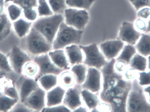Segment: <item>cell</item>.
<instances>
[{
  "instance_id": "1",
  "label": "cell",
  "mask_w": 150,
  "mask_h": 112,
  "mask_svg": "<svg viewBox=\"0 0 150 112\" xmlns=\"http://www.w3.org/2000/svg\"><path fill=\"white\" fill-rule=\"evenodd\" d=\"M21 45V48L28 54L35 56L52 50V45L33 26L29 33L22 38Z\"/></svg>"
},
{
  "instance_id": "2",
  "label": "cell",
  "mask_w": 150,
  "mask_h": 112,
  "mask_svg": "<svg viewBox=\"0 0 150 112\" xmlns=\"http://www.w3.org/2000/svg\"><path fill=\"white\" fill-rule=\"evenodd\" d=\"M63 22L64 17L62 14H54L39 18L33 23V27L52 45L60 26Z\"/></svg>"
},
{
  "instance_id": "3",
  "label": "cell",
  "mask_w": 150,
  "mask_h": 112,
  "mask_svg": "<svg viewBox=\"0 0 150 112\" xmlns=\"http://www.w3.org/2000/svg\"><path fill=\"white\" fill-rule=\"evenodd\" d=\"M83 30H77L62 23L52 44V50L64 49L72 45H78L81 41Z\"/></svg>"
},
{
  "instance_id": "4",
  "label": "cell",
  "mask_w": 150,
  "mask_h": 112,
  "mask_svg": "<svg viewBox=\"0 0 150 112\" xmlns=\"http://www.w3.org/2000/svg\"><path fill=\"white\" fill-rule=\"evenodd\" d=\"M79 46L84 55L83 63L86 66L100 70L106 64V59L97 44L94 43L89 45Z\"/></svg>"
},
{
  "instance_id": "5",
  "label": "cell",
  "mask_w": 150,
  "mask_h": 112,
  "mask_svg": "<svg viewBox=\"0 0 150 112\" xmlns=\"http://www.w3.org/2000/svg\"><path fill=\"white\" fill-rule=\"evenodd\" d=\"M64 21L67 25L77 30H83L89 20L87 10L70 8L64 11Z\"/></svg>"
},
{
  "instance_id": "6",
  "label": "cell",
  "mask_w": 150,
  "mask_h": 112,
  "mask_svg": "<svg viewBox=\"0 0 150 112\" xmlns=\"http://www.w3.org/2000/svg\"><path fill=\"white\" fill-rule=\"evenodd\" d=\"M7 56L11 69L18 74H22L23 67L26 62L33 60L27 52L16 45L12 47Z\"/></svg>"
},
{
  "instance_id": "7",
  "label": "cell",
  "mask_w": 150,
  "mask_h": 112,
  "mask_svg": "<svg viewBox=\"0 0 150 112\" xmlns=\"http://www.w3.org/2000/svg\"><path fill=\"white\" fill-rule=\"evenodd\" d=\"M138 86L130 91L127 102L128 112H147L150 111V106L147 99Z\"/></svg>"
},
{
  "instance_id": "8",
  "label": "cell",
  "mask_w": 150,
  "mask_h": 112,
  "mask_svg": "<svg viewBox=\"0 0 150 112\" xmlns=\"http://www.w3.org/2000/svg\"><path fill=\"white\" fill-rule=\"evenodd\" d=\"M33 61L38 64L39 69L38 74L34 78L37 82L42 76L50 74L59 76L64 71L53 62L47 53L35 56Z\"/></svg>"
},
{
  "instance_id": "9",
  "label": "cell",
  "mask_w": 150,
  "mask_h": 112,
  "mask_svg": "<svg viewBox=\"0 0 150 112\" xmlns=\"http://www.w3.org/2000/svg\"><path fill=\"white\" fill-rule=\"evenodd\" d=\"M19 98V101L23 103L25 99L40 85L33 78L22 75L16 81L15 84Z\"/></svg>"
},
{
  "instance_id": "10",
  "label": "cell",
  "mask_w": 150,
  "mask_h": 112,
  "mask_svg": "<svg viewBox=\"0 0 150 112\" xmlns=\"http://www.w3.org/2000/svg\"><path fill=\"white\" fill-rule=\"evenodd\" d=\"M99 69L89 67L85 81L80 85L81 89H85L94 93H99L102 86V74Z\"/></svg>"
},
{
  "instance_id": "11",
  "label": "cell",
  "mask_w": 150,
  "mask_h": 112,
  "mask_svg": "<svg viewBox=\"0 0 150 112\" xmlns=\"http://www.w3.org/2000/svg\"><path fill=\"white\" fill-rule=\"evenodd\" d=\"M46 91L40 86L25 99L23 103L33 111H42L46 107Z\"/></svg>"
},
{
  "instance_id": "12",
  "label": "cell",
  "mask_w": 150,
  "mask_h": 112,
  "mask_svg": "<svg viewBox=\"0 0 150 112\" xmlns=\"http://www.w3.org/2000/svg\"><path fill=\"white\" fill-rule=\"evenodd\" d=\"M142 33L136 29L134 23L124 22L120 29L118 39L127 44L134 45L141 38Z\"/></svg>"
},
{
  "instance_id": "13",
  "label": "cell",
  "mask_w": 150,
  "mask_h": 112,
  "mask_svg": "<svg viewBox=\"0 0 150 112\" xmlns=\"http://www.w3.org/2000/svg\"><path fill=\"white\" fill-rule=\"evenodd\" d=\"M125 45L120 40H108L100 44L99 46L101 52L106 60H111L118 57Z\"/></svg>"
},
{
  "instance_id": "14",
  "label": "cell",
  "mask_w": 150,
  "mask_h": 112,
  "mask_svg": "<svg viewBox=\"0 0 150 112\" xmlns=\"http://www.w3.org/2000/svg\"><path fill=\"white\" fill-rule=\"evenodd\" d=\"M81 89L80 86L76 85L66 91L63 103L71 111H74L82 106Z\"/></svg>"
},
{
  "instance_id": "15",
  "label": "cell",
  "mask_w": 150,
  "mask_h": 112,
  "mask_svg": "<svg viewBox=\"0 0 150 112\" xmlns=\"http://www.w3.org/2000/svg\"><path fill=\"white\" fill-rule=\"evenodd\" d=\"M66 89L61 85L55 86L52 89L47 91L46 95V104L47 107H52L62 104L63 103Z\"/></svg>"
},
{
  "instance_id": "16",
  "label": "cell",
  "mask_w": 150,
  "mask_h": 112,
  "mask_svg": "<svg viewBox=\"0 0 150 112\" xmlns=\"http://www.w3.org/2000/svg\"><path fill=\"white\" fill-rule=\"evenodd\" d=\"M65 51L71 66L83 63L84 55L79 45H70L65 47Z\"/></svg>"
},
{
  "instance_id": "17",
  "label": "cell",
  "mask_w": 150,
  "mask_h": 112,
  "mask_svg": "<svg viewBox=\"0 0 150 112\" xmlns=\"http://www.w3.org/2000/svg\"><path fill=\"white\" fill-rule=\"evenodd\" d=\"M51 60L57 67L64 70L70 69V64L63 49H56L48 52Z\"/></svg>"
},
{
  "instance_id": "18",
  "label": "cell",
  "mask_w": 150,
  "mask_h": 112,
  "mask_svg": "<svg viewBox=\"0 0 150 112\" xmlns=\"http://www.w3.org/2000/svg\"><path fill=\"white\" fill-rule=\"evenodd\" d=\"M0 93L19 101V96L15 84L12 81L3 76L0 77Z\"/></svg>"
},
{
  "instance_id": "19",
  "label": "cell",
  "mask_w": 150,
  "mask_h": 112,
  "mask_svg": "<svg viewBox=\"0 0 150 112\" xmlns=\"http://www.w3.org/2000/svg\"><path fill=\"white\" fill-rule=\"evenodd\" d=\"M33 24L32 22L23 18L13 22V28L17 36L21 39L26 36L32 27Z\"/></svg>"
},
{
  "instance_id": "20",
  "label": "cell",
  "mask_w": 150,
  "mask_h": 112,
  "mask_svg": "<svg viewBox=\"0 0 150 112\" xmlns=\"http://www.w3.org/2000/svg\"><path fill=\"white\" fill-rule=\"evenodd\" d=\"M137 52L145 57L150 55V33H142L135 45Z\"/></svg>"
},
{
  "instance_id": "21",
  "label": "cell",
  "mask_w": 150,
  "mask_h": 112,
  "mask_svg": "<svg viewBox=\"0 0 150 112\" xmlns=\"http://www.w3.org/2000/svg\"><path fill=\"white\" fill-rule=\"evenodd\" d=\"M81 94L83 101L89 110L95 109L100 103L96 93H93L88 90L81 89Z\"/></svg>"
},
{
  "instance_id": "22",
  "label": "cell",
  "mask_w": 150,
  "mask_h": 112,
  "mask_svg": "<svg viewBox=\"0 0 150 112\" xmlns=\"http://www.w3.org/2000/svg\"><path fill=\"white\" fill-rule=\"evenodd\" d=\"M58 80L60 85L64 89L73 88L76 85V81L74 73L70 70L63 71L58 76Z\"/></svg>"
},
{
  "instance_id": "23",
  "label": "cell",
  "mask_w": 150,
  "mask_h": 112,
  "mask_svg": "<svg viewBox=\"0 0 150 112\" xmlns=\"http://www.w3.org/2000/svg\"><path fill=\"white\" fill-rule=\"evenodd\" d=\"M38 82L40 86L47 91L57 86L59 83L58 76L52 74L45 75L41 77Z\"/></svg>"
},
{
  "instance_id": "24",
  "label": "cell",
  "mask_w": 150,
  "mask_h": 112,
  "mask_svg": "<svg viewBox=\"0 0 150 112\" xmlns=\"http://www.w3.org/2000/svg\"><path fill=\"white\" fill-rule=\"evenodd\" d=\"M129 64L130 67L137 71H145L148 67V60L145 56L136 53L131 59Z\"/></svg>"
},
{
  "instance_id": "25",
  "label": "cell",
  "mask_w": 150,
  "mask_h": 112,
  "mask_svg": "<svg viewBox=\"0 0 150 112\" xmlns=\"http://www.w3.org/2000/svg\"><path fill=\"white\" fill-rule=\"evenodd\" d=\"M11 26L8 16L4 12L0 16V41L4 40L9 35Z\"/></svg>"
},
{
  "instance_id": "26",
  "label": "cell",
  "mask_w": 150,
  "mask_h": 112,
  "mask_svg": "<svg viewBox=\"0 0 150 112\" xmlns=\"http://www.w3.org/2000/svg\"><path fill=\"white\" fill-rule=\"evenodd\" d=\"M87 70L86 65L83 63L76 64L73 66L71 71L74 73L76 81V85L80 86L85 81Z\"/></svg>"
},
{
  "instance_id": "27",
  "label": "cell",
  "mask_w": 150,
  "mask_h": 112,
  "mask_svg": "<svg viewBox=\"0 0 150 112\" xmlns=\"http://www.w3.org/2000/svg\"><path fill=\"white\" fill-rule=\"evenodd\" d=\"M137 53L135 47L133 45L127 44L125 45L121 52L116 58V60H121L129 64L131 59Z\"/></svg>"
},
{
  "instance_id": "28",
  "label": "cell",
  "mask_w": 150,
  "mask_h": 112,
  "mask_svg": "<svg viewBox=\"0 0 150 112\" xmlns=\"http://www.w3.org/2000/svg\"><path fill=\"white\" fill-rule=\"evenodd\" d=\"M19 101L0 93V112H9Z\"/></svg>"
},
{
  "instance_id": "29",
  "label": "cell",
  "mask_w": 150,
  "mask_h": 112,
  "mask_svg": "<svg viewBox=\"0 0 150 112\" xmlns=\"http://www.w3.org/2000/svg\"><path fill=\"white\" fill-rule=\"evenodd\" d=\"M96 0H66L67 6L70 8L89 10Z\"/></svg>"
},
{
  "instance_id": "30",
  "label": "cell",
  "mask_w": 150,
  "mask_h": 112,
  "mask_svg": "<svg viewBox=\"0 0 150 112\" xmlns=\"http://www.w3.org/2000/svg\"><path fill=\"white\" fill-rule=\"evenodd\" d=\"M39 69L38 64L33 60L26 62L22 69V74L31 78H35L38 74Z\"/></svg>"
},
{
  "instance_id": "31",
  "label": "cell",
  "mask_w": 150,
  "mask_h": 112,
  "mask_svg": "<svg viewBox=\"0 0 150 112\" xmlns=\"http://www.w3.org/2000/svg\"><path fill=\"white\" fill-rule=\"evenodd\" d=\"M38 13L39 16H52L54 13L52 10L47 0H38Z\"/></svg>"
},
{
  "instance_id": "32",
  "label": "cell",
  "mask_w": 150,
  "mask_h": 112,
  "mask_svg": "<svg viewBox=\"0 0 150 112\" xmlns=\"http://www.w3.org/2000/svg\"><path fill=\"white\" fill-rule=\"evenodd\" d=\"M54 14H64L67 9L66 0H47Z\"/></svg>"
},
{
  "instance_id": "33",
  "label": "cell",
  "mask_w": 150,
  "mask_h": 112,
  "mask_svg": "<svg viewBox=\"0 0 150 112\" xmlns=\"http://www.w3.org/2000/svg\"><path fill=\"white\" fill-rule=\"evenodd\" d=\"M7 10L8 16L10 20L12 22H14L20 18L23 13V9L15 4H10L8 6Z\"/></svg>"
},
{
  "instance_id": "34",
  "label": "cell",
  "mask_w": 150,
  "mask_h": 112,
  "mask_svg": "<svg viewBox=\"0 0 150 112\" xmlns=\"http://www.w3.org/2000/svg\"><path fill=\"white\" fill-rule=\"evenodd\" d=\"M13 3L19 6L22 9L38 7V0H14Z\"/></svg>"
},
{
  "instance_id": "35",
  "label": "cell",
  "mask_w": 150,
  "mask_h": 112,
  "mask_svg": "<svg viewBox=\"0 0 150 112\" xmlns=\"http://www.w3.org/2000/svg\"><path fill=\"white\" fill-rule=\"evenodd\" d=\"M0 69L4 73H9L12 71L10 66L7 55L0 52Z\"/></svg>"
},
{
  "instance_id": "36",
  "label": "cell",
  "mask_w": 150,
  "mask_h": 112,
  "mask_svg": "<svg viewBox=\"0 0 150 112\" xmlns=\"http://www.w3.org/2000/svg\"><path fill=\"white\" fill-rule=\"evenodd\" d=\"M23 13L24 16L26 20L33 22L36 21L38 15V11L35 8H28L23 9Z\"/></svg>"
},
{
  "instance_id": "37",
  "label": "cell",
  "mask_w": 150,
  "mask_h": 112,
  "mask_svg": "<svg viewBox=\"0 0 150 112\" xmlns=\"http://www.w3.org/2000/svg\"><path fill=\"white\" fill-rule=\"evenodd\" d=\"M138 83L140 86H149L150 85V70L149 72H140L139 74Z\"/></svg>"
},
{
  "instance_id": "38",
  "label": "cell",
  "mask_w": 150,
  "mask_h": 112,
  "mask_svg": "<svg viewBox=\"0 0 150 112\" xmlns=\"http://www.w3.org/2000/svg\"><path fill=\"white\" fill-rule=\"evenodd\" d=\"M134 26L137 30L141 33H145L148 27V22L147 20L138 18L135 21Z\"/></svg>"
},
{
  "instance_id": "39",
  "label": "cell",
  "mask_w": 150,
  "mask_h": 112,
  "mask_svg": "<svg viewBox=\"0 0 150 112\" xmlns=\"http://www.w3.org/2000/svg\"><path fill=\"white\" fill-rule=\"evenodd\" d=\"M72 111L69 109L66 106L63 105H59L52 107H45L43 109L42 112H67Z\"/></svg>"
},
{
  "instance_id": "40",
  "label": "cell",
  "mask_w": 150,
  "mask_h": 112,
  "mask_svg": "<svg viewBox=\"0 0 150 112\" xmlns=\"http://www.w3.org/2000/svg\"><path fill=\"white\" fill-rule=\"evenodd\" d=\"M137 11L138 18L146 20H149L150 18V6L142 7Z\"/></svg>"
},
{
  "instance_id": "41",
  "label": "cell",
  "mask_w": 150,
  "mask_h": 112,
  "mask_svg": "<svg viewBox=\"0 0 150 112\" xmlns=\"http://www.w3.org/2000/svg\"><path fill=\"white\" fill-rule=\"evenodd\" d=\"M33 111L26 106L24 104L20 101H18L10 110V112H32Z\"/></svg>"
},
{
  "instance_id": "42",
  "label": "cell",
  "mask_w": 150,
  "mask_h": 112,
  "mask_svg": "<svg viewBox=\"0 0 150 112\" xmlns=\"http://www.w3.org/2000/svg\"><path fill=\"white\" fill-rule=\"evenodd\" d=\"M137 11L142 7L150 6L149 0H129Z\"/></svg>"
},
{
  "instance_id": "43",
  "label": "cell",
  "mask_w": 150,
  "mask_h": 112,
  "mask_svg": "<svg viewBox=\"0 0 150 112\" xmlns=\"http://www.w3.org/2000/svg\"><path fill=\"white\" fill-rule=\"evenodd\" d=\"M127 64L121 60H116L114 65L115 70L119 73H122L127 70Z\"/></svg>"
},
{
  "instance_id": "44",
  "label": "cell",
  "mask_w": 150,
  "mask_h": 112,
  "mask_svg": "<svg viewBox=\"0 0 150 112\" xmlns=\"http://www.w3.org/2000/svg\"><path fill=\"white\" fill-rule=\"evenodd\" d=\"M137 70L133 69L132 68L130 67V69H127L125 71V77L128 80H131L133 78H134L136 75Z\"/></svg>"
},
{
  "instance_id": "45",
  "label": "cell",
  "mask_w": 150,
  "mask_h": 112,
  "mask_svg": "<svg viewBox=\"0 0 150 112\" xmlns=\"http://www.w3.org/2000/svg\"><path fill=\"white\" fill-rule=\"evenodd\" d=\"M5 0H0V16L4 12V5Z\"/></svg>"
},
{
  "instance_id": "46",
  "label": "cell",
  "mask_w": 150,
  "mask_h": 112,
  "mask_svg": "<svg viewBox=\"0 0 150 112\" xmlns=\"http://www.w3.org/2000/svg\"><path fill=\"white\" fill-rule=\"evenodd\" d=\"M74 111L75 112H87L88 111L87 110L86 108L85 107H82V106H79L78 108H77Z\"/></svg>"
},
{
  "instance_id": "47",
  "label": "cell",
  "mask_w": 150,
  "mask_h": 112,
  "mask_svg": "<svg viewBox=\"0 0 150 112\" xmlns=\"http://www.w3.org/2000/svg\"><path fill=\"white\" fill-rule=\"evenodd\" d=\"M144 91L149 94V101L150 103V85L147 86V87L144 89Z\"/></svg>"
},
{
  "instance_id": "48",
  "label": "cell",
  "mask_w": 150,
  "mask_h": 112,
  "mask_svg": "<svg viewBox=\"0 0 150 112\" xmlns=\"http://www.w3.org/2000/svg\"><path fill=\"white\" fill-rule=\"evenodd\" d=\"M150 33V18L149 19L148 22V27H147V30L145 33Z\"/></svg>"
},
{
  "instance_id": "49",
  "label": "cell",
  "mask_w": 150,
  "mask_h": 112,
  "mask_svg": "<svg viewBox=\"0 0 150 112\" xmlns=\"http://www.w3.org/2000/svg\"><path fill=\"white\" fill-rule=\"evenodd\" d=\"M148 68L150 70V55L148 56Z\"/></svg>"
},
{
  "instance_id": "50",
  "label": "cell",
  "mask_w": 150,
  "mask_h": 112,
  "mask_svg": "<svg viewBox=\"0 0 150 112\" xmlns=\"http://www.w3.org/2000/svg\"><path fill=\"white\" fill-rule=\"evenodd\" d=\"M4 73H4V72H3V71H2V70L0 69V77H1L2 76H3Z\"/></svg>"
},
{
  "instance_id": "51",
  "label": "cell",
  "mask_w": 150,
  "mask_h": 112,
  "mask_svg": "<svg viewBox=\"0 0 150 112\" xmlns=\"http://www.w3.org/2000/svg\"><path fill=\"white\" fill-rule=\"evenodd\" d=\"M14 1V0H5V3H6L9 2H13Z\"/></svg>"
},
{
  "instance_id": "52",
  "label": "cell",
  "mask_w": 150,
  "mask_h": 112,
  "mask_svg": "<svg viewBox=\"0 0 150 112\" xmlns=\"http://www.w3.org/2000/svg\"><path fill=\"white\" fill-rule=\"evenodd\" d=\"M149 1H150V0H149Z\"/></svg>"
},
{
  "instance_id": "53",
  "label": "cell",
  "mask_w": 150,
  "mask_h": 112,
  "mask_svg": "<svg viewBox=\"0 0 150 112\" xmlns=\"http://www.w3.org/2000/svg\"></svg>"
}]
</instances>
